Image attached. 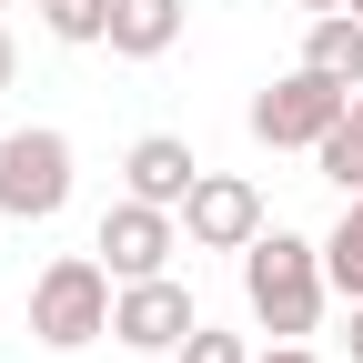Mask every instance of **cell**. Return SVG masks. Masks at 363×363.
<instances>
[{
  "instance_id": "cell-1",
  "label": "cell",
  "mask_w": 363,
  "mask_h": 363,
  "mask_svg": "<svg viewBox=\"0 0 363 363\" xmlns=\"http://www.w3.org/2000/svg\"><path fill=\"white\" fill-rule=\"evenodd\" d=\"M242 303H252V323H262L272 343H303L313 323H323V303H333L323 242H313V233H283V222H262V233L242 242Z\"/></svg>"
},
{
  "instance_id": "cell-2",
  "label": "cell",
  "mask_w": 363,
  "mask_h": 363,
  "mask_svg": "<svg viewBox=\"0 0 363 363\" xmlns=\"http://www.w3.org/2000/svg\"><path fill=\"white\" fill-rule=\"evenodd\" d=\"M111 262L101 252H61V262H40L30 272V343H51V353H81V343H101L111 333Z\"/></svg>"
},
{
  "instance_id": "cell-3",
  "label": "cell",
  "mask_w": 363,
  "mask_h": 363,
  "mask_svg": "<svg viewBox=\"0 0 363 363\" xmlns=\"http://www.w3.org/2000/svg\"><path fill=\"white\" fill-rule=\"evenodd\" d=\"M61 202H71V131L21 121L0 142V222H51Z\"/></svg>"
},
{
  "instance_id": "cell-4",
  "label": "cell",
  "mask_w": 363,
  "mask_h": 363,
  "mask_svg": "<svg viewBox=\"0 0 363 363\" xmlns=\"http://www.w3.org/2000/svg\"><path fill=\"white\" fill-rule=\"evenodd\" d=\"M343 101H353L343 81H323L313 61H293L272 91H252V142H262V152H313V142L343 121Z\"/></svg>"
},
{
  "instance_id": "cell-5",
  "label": "cell",
  "mask_w": 363,
  "mask_h": 363,
  "mask_svg": "<svg viewBox=\"0 0 363 363\" xmlns=\"http://www.w3.org/2000/svg\"><path fill=\"white\" fill-rule=\"evenodd\" d=\"M192 242L182 233V212H162V202H142V192H121L111 212H101V233H91V252L111 262V283H142V272H172V252Z\"/></svg>"
},
{
  "instance_id": "cell-6",
  "label": "cell",
  "mask_w": 363,
  "mask_h": 363,
  "mask_svg": "<svg viewBox=\"0 0 363 363\" xmlns=\"http://www.w3.org/2000/svg\"><path fill=\"white\" fill-rule=\"evenodd\" d=\"M192 323H202L192 283H172V272H142V283H121V303H111V343H131V353H182Z\"/></svg>"
},
{
  "instance_id": "cell-7",
  "label": "cell",
  "mask_w": 363,
  "mask_h": 363,
  "mask_svg": "<svg viewBox=\"0 0 363 363\" xmlns=\"http://www.w3.org/2000/svg\"><path fill=\"white\" fill-rule=\"evenodd\" d=\"M182 233H192V252H242L262 233V192L242 172H202L192 202H182Z\"/></svg>"
},
{
  "instance_id": "cell-8",
  "label": "cell",
  "mask_w": 363,
  "mask_h": 363,
  "mask_svg": "<svg viewBox=\"0 0 363 363\" xmlns=\"http://www.w3.org/2000/svg\"><path fill=\"white\" fill-rule=\"evenodd\" d=\"M192 182H202V152L182 142V131H142V142L121 152V192H142V202H162V212L192 202Z\"/></svg>"
},
{
  "instance_id": "cell-9",
  "label": "cell",
  "mask_w": 363,
  "mask_h": 363,
  "mask_svg": "<svg viewBox=\"0 0 363 363\" xmlns=\"http://www.w3.org/2000/svg\"><path fill=\"white\" fill-rule=\"evenodd\" d=\"M182 21H192L182 0H111V40H101V51L111 61H162L182 40Z\"/></svg>"
},
{
  "instance_id": "cell-10",
  "label": "cell",
  "mask_w": 363,
  "mask_h": 363,
  "mask_svg": "<svg viewBox=\"0 0 363 363\" xmlns=\"http://www.w3.org/2000/svg\"><path fill=\"white\" fill-rule=\"evenodd\" d=\"M303 61L323 81H343V91H363V11H313L303 21Z\"/></svg>"
},
{
  "instance_id": "cell-11",
  "label": "cell",
  "mask_w": 363,
  "mask_h": 363,
  "mask_svg": "<svg viewBox=\"0 0 363 363\" xmlns=\"http://www.w3.org/2000/svg\"><path fill=\"white\" fill-rule=\"evenodd\" d=\"M313 172H323V182H333V192H343V202L363 192V91H353V101H343V121L323 131V142H313Z\"/></svg>"
},
{
  "instance_id": "cell-12",
  "label": "cell",
  "mask_w": 363,
  "mask_h": 363,
  "mask_svg": "<svg viewBox=\"0 0 363 363\" xmlns=\"http://www.w3.org/2000/svg\"><path fill=\"white\" fill-rule=\"evenodd\" d=\"M40 30L71 40V51H101L111 40V0H40Z\"/></svg>"
},
{
  "instance_id": "cell-13",
  "label": "cell",
  "mask_w": 363,
  "mask_h": 363,
  "mask_svg": "<svg viewBox=\"0 0 363 363\" xmlns=\"http://www.w3.org/2000/svg\"><path fill=\"white\" fill-rule=\"evenodd\" d=\"M323 272H333L343 303H363V212H353V202H343V222L323 233Z\"/></svg>"
},
{
  "instance_id": "cell-14",
  "label": "cell",
  "mask_w": 363,
  "mask_h": 363,
  "mask_svg": "<svg viewBox=\"0 0 363 363\" xmlns=\"http://www.w3.org/2000/svg\"><path fill=\"white\" fill-rule=\"evenodd\" d=\"M172 363H252V343H242V333H222V323H192Z\"/></svg>"
},
{
  "instance_id": "cell-15",
  "label": "cell",
  "mask_w": 363,
  "mask_h": 363,
  "mask_svg": "<svg viewBox=\"0 0 363 363\" xmlns=\"http://www.w3.org/2000/svg\"><path fill=\"white\" fill-rule=\"evenodd\" d=\"M252 363H323L313 343H272V353H252Z\"/></svg>"
},
{
  "instance_id": "cell-16",
  "label": "cell",
  "mask_w": 363,
  "mask_h": 363,
  "mask_svg": "<svg viewBox=\"0 0 363 363\" xmlns=\"http://www.w3.org/2000/svg\"><path fill=\"white\" fill-rule=\"evenodd\" d=\"M11 81H21V40L0 30V91H11Z\"/></svg>"
},
{
  "instance_id": "cell-17",
  "label": "cell",
  "mask_w": 363,
  "mask_h": 363,
  "mask_svg": "<svg viewBox=\"0 0 363 363\" xmlns=\"http://www.w3.org/2000/svg\"><path fill=\"white\" fill-rule=\"evenodd\" d=\"M343 343H353V363H363V303H353V333H343Z\"/></svg>"
},
{
  "instance_id": "cell-18",
  "label": "cell",
  "mask_w": 363,
  "mask_h": 363,
  "mask_svg": "<svg viewBox=\"0 0 363 363\" xmlns=\"http://www.w3.org/2000/svg\"><path fill=\"white\" fill-rule=\"evenodd\" d=\"M313 11H343V0H303V21H313Z\"/></svg>"
},
{
  "instance_id": "cell-19",
  "label": "cell",
  "mask_w": 363,
  "mask_h": 363,
  "mask_svg": "<svg viewBox=\"0 0 363 363\" xmlns=\"http://www.w3.org/2000/svg\"><path fill=\"white\" fill-rule=\"evenodd\" d=\"M343 11H363V0H343Z\"/></svg>"
},
{
  "instance_id": "cell-20",
  "label": "cell",
  "mask_w": 363,
  "mask_h": 363,
  "mask_svg": "<svg viewBox=\"0 0 363 363\" xmlns=\"http://www.w3.org/2000/svg\"><path fill=\"white\" fill-rule=\"evenodd\" d=\"M353 212H363V192H353Z\"/></svg>"
},
{
  "instance_id": "cell-21",
  "label": "cell",
  "mask_w": 363,
  "mask_h": 363,
  "mask_svg": "<svg viewBox=\"0 0 363 363\" xmlns=\"http://www.w3.org/2000/svg\"><path fill=\"white\" fill-rule=\"evenodd\" d=\"M0 11H11V0H0Z\"/></svg>"
},
{
  "instance_id": "cell-22",
  "label": "cell",
  "mask_w": 363,
  "mask_h": 363,
  "mask_svg": "<svg viewBox=\"0 0 363 363\" xmlns=\"http://www.w3.org/2000/svg\"><path fill=\"white\" fill-rule=\"evenodd\" d=\"M30 11H40V0H30Z\"/></svg>"
}]
</instances>
